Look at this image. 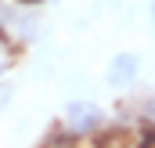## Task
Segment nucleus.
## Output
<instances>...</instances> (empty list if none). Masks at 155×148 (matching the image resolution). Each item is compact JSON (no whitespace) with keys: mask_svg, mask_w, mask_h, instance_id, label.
Wrapping results in <instances>:
<instances>
[{"mask_svg":"<svg viewBox=\"0 0 155 148\" xmlns=\"http://www.w3.org/2000/svg\"><path fill=\"white\" fill-rule=\"evenodd\" d=\"M65 119H69V126L76 130V134H97L101 130V109L94 105V101H72L69 109H65Z\"/></svg>","mask_w":155,"mask_h":148,"instance_id":"1","label":"nucleus"},{"mask_svg":"<svg viewBox=\"0 0 155 148\" xmlns=\"http://www.w3.org/2000/svg\"><path fill=\"white\" fill-rule=\"evenodd\" d=\"M137 79V58L134 54H116L112 65H108V87L112 90H123Z\"/></svg>","mask_w":155,"mask_h":148,"instance_id":"2","label":"nucleus"},{"mask_svg":"<svg viewBox=\"0 0 155 148\" xmlns=\"http://www.w3.org/2000/svg\"><path fill=\"white\" fill-rule=\"evenodd\" d=\"M43 148H76V145H72V141H69L65 134H54V137H51V141H47Z\"/></svg>","mask_w":155,"mask_h":148,"instance_id":"3","label":"nucleus"},{"mask_svg":"<svg viewBox=\"0 0 155 148\" xmlns=\"http://www.w3.org/2000/svg\"><path fill=\"white\" fill-rule=\"evenodd\" d=\"M144 116H148V123L155 126V94L148 98V101H144Z\"/></svg>","mask_w":155,"mask_h":148,"instance_id":"4","label":"nucleus"},{"mask_svg":"<svg viewBox=\"0 0 155 148\" xmlns=\"http://www.w3.org/2000/svg\"><path fill=\"white\" fill-rule=\"evenodd\" d=\"M152 25H155V0H152Z\"/></svg>","mask_w":155,"mask_h":148,"instance_id":"5","label":"nucleus"}]
</instances>
